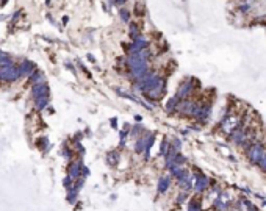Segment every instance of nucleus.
Here are the masks:
<instances>
[{
  "mask_svg": "<svg viewBox=\"0 0 266 211\" xmlns=\"http://www.w3.org/2000/svg\"><path fill=\"white\" fill-rule=\"evenodd\" d=\"M227 211H236V209H233V208H230V209H227Z\"/></svg>",
  "mask_w": 266,
  "mask_h": 211,
  "instance_id": "nucleus-25",
  "label": "nucleus"
},
{
  "mask_svg": "<svg viewBox=\"0 0 266 211\" xmlns=\"http://www.w3.org/2000/svg\"><path fill=\"white\" fill-rule=\"evenodd\" d=\"M125 0H116V3H124Z\"/></svg>",
  "mask_w": 266,
  "mask_h": 211,
  "instance_id": "nucleus-23",
  "label": "nucleus"
},
{
  "mask_svg": "<svg viewBox=\"0 0 266 211\" xmlns=\"http://www.w3.org/2000/svg\"><path fill=\"white\" fill-rule=\"evenodd\" d=\"M169 172H171V175L177 180V183H179V181H183V180H186V178L191 177V172H189L186 168H183V166H175V168H172Z\"/></svg>",
  "mask_w": 266,
  "mask_h": 211,
  "instance_id": "nucleus-5",
  "label": "nucleus"
},
{
  "mask_svg": "<svg viewBox=\"0 0 266 211\" xmlns=\"http://www.w3.org/2000/svg\"><path fill=\"white\" fill-rule=\"evenodd\" d=\"M72 180H74V178H70V177L67 175V177L64 178V181H63V184L66 186V189H69V191L72 189Z\"/></svg>",
  "mask_w": 266,
  "mask_h": 211,
  "instance_id": "nucleus-19",
  "label": "nucleus"
},
{
  "mask_svg": "<svg viewBox=\"0 0 266 211\" xmlns=\"http://www.w3.org/2000/svg\"><path fill=\"white\" fill-rule=\"evenodd\" d=\"M192 91V86H191V81L189 80H185L182 85H180V88L177 89V94L175 96L179 97V99H185V97H188L189 96V92Z\"/></svg>",
  "mask_w": 266,
  "mask_h": 211,
  "instance_id": "nucleus-10",
  "label": "nucleus"
},
{
  "mask_svg": "<svg viewBox=\"0 0 266 211\" xmlns=\"http://www.w3.org/2000/svg\"><path fill=\"white\" fill-rule=\"evenodd\" d=\"M171 143H169L167 139H163V143H161V150H160V155H163V156H166L167 153H169V150H171Z\"/></svg>",
  "mask_w": 266,
  "mask_h": 211,
  "instance_id": "nucleus-14",
  "label": "nucleus"
},
{
  "mask_svg": "<svg viewBox=\"0 0 266 211\" xmlns=\"http://www.w3.org/2000/svg\"><path fill=\"white\" fill-rule=\"evenodd\" d=\"M5 3H6V0H2V3H0V6H3Z\"/></svg>",
  "mask_w": 266,
  "mask_h": 211,
  "instance_id": "nucleus-24",
  "label": "nucleus"
},
{
  "mask_svg": "<svg viewBox=\"0 0 266 211\" xmlns=\"http://www.w3.org/2000/svg\"><path fill=\"white\" fill-rule=\"evenodd\" d=\"M8 66H13L10 58H8V55L3 53V52H0V67H8Z\"/></svg>",
  "mask_w": 266,
  "mask_h": 211,
  "instance_id": "nucleus-15",
  "label": "nucleus"
},
{
  "mask_svg": "<svg viewBox=\"0 0 266 211\" xmlns=\"http://www.w3.org/2000/svg\"><path fill=\"white\" fill-rule=\"evenodd\" d=\"M20 75V70L16 69L14 66H8V67H0V80L5 81H14L17 80Z\"/></svg>",
  "mask_w": 266,
  "mask_h": 211,
  "instance_id": "nucleus-4",
  "label": "nucleus"
},
{
  "mask_svg": "<svg viewBox=\"0 0 266 211\" xmlns=\"http://www.w3.org/2000/svg\"><path fill=\"white\" fill-rule=\"evenodd\" d=\"M164 92H166V89H164V81H163V83H160L157 88H154L152 91L146 92V96H147V99L157 100V99H161V97H163V94H164Z\"/></svg>",
  "mask_w": 266,
  "mask_h": 211,
  "instance_id": "nucleus-9",
  "label": "nucleus"
},
{
  "mask_svg": "<svg viewBox=\"0 0 266 211\" xmlns=\"http://www.w3.org/2000/svg\"><path fill=\"white\" fill-rule=\"evenodd\" d=\"M258 166H260V169L266 174V152H264V155H263V158L260 159V163H258Z\"/></svg>",
  "mask_w": 266,
  "mask_h": 211,
  "instance_id": "nucleus-20",
  "label": "nucleus"
},
{
  "mask_svg": "<svg viewBox=\"0 0 266 211\" xmlns=\"http://www.w3.org/2000/svg\"><path fill=\"white\" fill-rule=\"evenodd\" d=\"M33 83L35 85H41V83H45L44 81V74L42 72H39V70H38V72L33 75Z\"/></svg>",
  "mask_w": 266,
  "mask_h": 211,
  "instance_id": "nucleus-17",
  "label": "nucleus"
},
{
  "mask_svg": "<svg viewBox=\"0 0 266 211\" xmlns=\"http://www.w3.org/2000/svg\"><path fill=\"white\" fill-rule=\"evenodd\" d=\"M120 16H122V19H124V20H129V11L122 10V11H120Z\"/></svg>",
  "mask_w": 266,
  "mask_h": 211,
  "instance_id": "nucleus-21",
  "label": "nucleus"
},
{
  "mask_svg": "<svg viewBox=\"0 0 266 211\" xmlns=\"http://www.w3.org/2000/svg\"><path fill=\"white\" fill-rule=\"evenodd\" d=\"M188 211H202V200H201L199 196H194V197L189 199Z\"/></svg>",
  "mask_w": 266,
  "mask_h": 211,
  "instance_id": "nucleus-11",
  "label": "nucleus"
},
{
  "mask_svg": "<svg viewBox=\"0 0 266 211\" xmlns=\"http://www.w3.org/2000/svg\"><path fill=\"white\" fill-rule=\"evenodd\" d=\"M19 70H20V75H30V74H33V70H35V64L32 61H23L20 64Z\"/></svg>",
  "mask_w": 266,
  "mask_h": 211,
  "instance_id": "nucleus-12",
  "label": "nucleus"
},
{
  "mask_svg": "<svg viewBox=\"0 0 266 211\" xmlns=\"http://www.w3.org/2000/svg\"><path fill=\"white\" fill-rule=\"evenodd\" d=\"M239 127H243V125H241V117L238 114H229L221 124V130L226 134H233Z\"/></svg>",
  "mask_w": 266,
  "mask_h": 211,
  "instance_id": "nucleus-1",
  "label": "nucleus"
},
{
  "mask_svg": "<svg viewBox=\"0 0 266 211\" xmlns=\"http://www.w3.org/2000/svg\"><path fill=\"white\" fill-rule=\"evenodd\" d=\"M83 163L82 161H74L69 164V177L70 178H80L82 177V171H83Z\"/></svg>",
  "mask_w": 266,
  "mask_h": 211,
  "instance_id": "nucleus-6",
  "label": "nucleus"
},
{
  "mask_svg": "<svg viewBox=\"0 0 266 211\" xmlns=\"http://www.w3.org/2000/svg\"><path fill=\"white\" fill-rule=\"evenodd\" d=\"M264 152H266L264 144L261 143V141H257V143H254V144L246 150V153H247V159H249L252 164H258V163H260V159L263 158Z\"/></svg>",
  "mask_w": 266,
  "mask_h": 211,
  "instance_id": "nucleus-2",
  "label": "nucleus"
},
{
  "mask_svg": "<svg viewBox=\"0 0 266 211\" xmlns=\"http://www.w3.org/2000/svg\"><path fill=\"white\" fill-rule=\"evenodd\" d=\"M186 199H189V194L185 192V191H180V194L175 197V202H177V203H183Z\"/></svg>",
  "mask_w": 266,
  "mask_h": 211,
  "instance_id": "nucleus-18",
  "label": "nucleus"
},
{
  "mask_svg": "<svg viewBox=\"0 0 266 211\" xmlns=\"http://www.w3.org/2000/svg\"><path fill=\"white\" fill-rule=\"evenodd\" d=\"M107 161H108V164L110 166H116L117 164V161H119V153L117 152H108V155H107Z\"/></svg>",
  "mask_w": 266,
  "mask_h": 211,
  "instance_id": "nucleus-13",
  "label": "nucleus"
},
{
  "mask_svg": "<svg viewBox=\"0 0 266 211\" xmlns=\"http://www.w3.org/2000/svg\"><path fill=\"white\" fill-rule=\"evenodd\" d=\"M47 103H49V97H41V99H36V108L38 110H42L47 106Z\"/></svg>",
  "mask_w": 266,
  "mask_h": 211,
  "instance_id": "nucleus-16",
  "label": "nucleus"
},
{
  "mask_svg": "<svg viewBox=\"0 0 266 211\" xmlns=\"http://www.w3.org/2000/svg\"><path fill=\"white\" fill-rule=\"evenodd\" d=\"M169 186H171V177H169V175H161V177L158 178V184H157V191H158V194H164V192H167Z\"/></svg>",
  "mask_w": 266,
  "mask_h": 211,
  "instance_id": "nucleus-7",
  "label": "nucleus"
},
{
  "mask_svg": "<svg viewBox=\"0 0 266 211\" xmlns=\"http://www.w3.org/2000/svg\"><path fill=\"white\" fill-rule=\"evenodd\" d=\"M89 175V169L88 168H83V171H82V177L85 178V177H88Z\"/></svg>",
  "mask_w": 266,
  "mask_h": 211,
  "instance_id": "nucleus-22",
  "label": "nucleus"
},
{
  "mask_svg": "<svg viewBox=\"0 0 266 211\" xmlns=\"http://www.w3.org/2000/svg\"><path fill=\"white\" fill-rule=\"evenodd\" d=\"M47 96H49V86L45 83L33 86V97L35 99H41V97H47Z\"/></svg>",
  "mask_w": 266,
  "mask_h": 211,
  "instance_id": "nucleus-8",
  "label": "nucleus"
},
{
  "mask_svg": "<svg viewBox=\"0 0 266 211\" xmlns=\"http://www.w3.org/2000/svg\"><path fill=\"white\" fill-rule=\"evenodd\" d=\"M192 178H194V191L197 194L205 192L207 189H210V178L204 174V172H196L192 174Z\"/></svg>",
  "mask_w": 266,
  "mask_h": 211,
  "instance_id": "nucleus-3",
  "label": "nucleus"
}]
</instances>
